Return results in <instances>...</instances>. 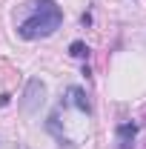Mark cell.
<instances>
[{
	"instance_id": "obj_4",
	"label": "cell",
	"mask_w": 146,
	"mask_h": 149,
	"mask_svg": "<svg viewBox=\"0 0 146 149\" xmlns=\"http://www.w3.org/2000/svg\"><path fill=\"white\" fill-rule=\"evenodd\" d=\"M66 103L77 106V109L86 112V115L92 112V103H89V97H86V92H83L80 86H69V89H66Z\"/></svg>"
},
{
	"instance_id": "obj_3",
	"label": "cell",
	"mask_w": 146,
	"mask_h": 149,
	"mask_svg": "<svg viewBox=\"0 0 146 149\" xmlns=\"http://www.w3.org/2000/svg\"><path fill=\"white\" fill-rule=\"evenodd\" d=\"M135 135H138V123L126 120L117 126V149H132L135 146Z\"/></svg>"
},
{
	"instance_id": "obj_2",
	"label": "cell",
	"mask_w": 146,
	"mask_h": 149,
	"mask_svg": "<svg viewBox=\"0 0 146 149\" xmlns=\"http://www.w3.org/2000/svg\"><path fill=\"white\" fill-rule=\"evenodd\" d=\"M43 95H46V86L37 80V77H32L29 80V86H26V100H23V109L26 112H35L40 103H43Z\"/></svg>"
},
{
	"instance_id": "obj_1",
	"label": "cell",
	"mask_w": 146,
	"mask_h": 149,
	"mask_svg": "<svg viewBox=\"0 0 146 149\" xmlns=\"http://www.w3.org/2000/svg\"><path fill=\"white\" fill-rule=\"evenodd\" d=\"M60 23H63V12L55 0H32L26 3V15L17 23V35L26 40L49 37L52 32H57Z\"/></svg>"
},
{
	"instance_id": "obj_5",
	"label": "cell",
	"mask_w": 146,
	"mask_h": 149,
	"mask_svg": "<svg viewBox=\"0 0 146 149\" xmlns=\"http://www.w3.org/2000/svg\"><path fill=\"white\" fill-rule=\"evenodd\" d=\"M69 55L77 57V60H86V57H89V46H86L83 40H74L72 46H69Z\"/></svg>"
}]
</instances>
